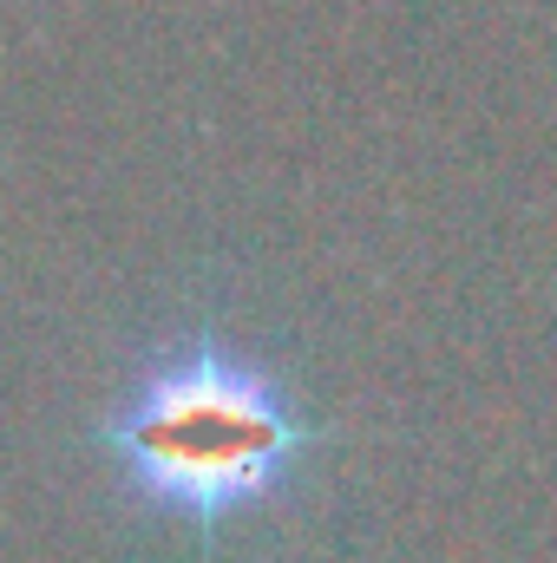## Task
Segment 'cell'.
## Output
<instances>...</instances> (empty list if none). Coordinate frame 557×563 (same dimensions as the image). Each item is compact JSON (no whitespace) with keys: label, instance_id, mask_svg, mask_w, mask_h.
I'll return each mask as SVG.
<instances>
[{"label":"cell","instance_id":"cell-1","mask_svg":"<svg viewBox=\"0 0 557 563\" xmlns=\"http://www.w3.org/2000/svg\"><path fill=\"white\" fill-rule=\"evenodd\" d=\"M315 439V420H302L276 374L217 334L164 347L99 420V445L125 492L197 525L204 551L230 511L276 498Z\"/></svg>","mask_w":557,"mask_h":563}]
</instances>
